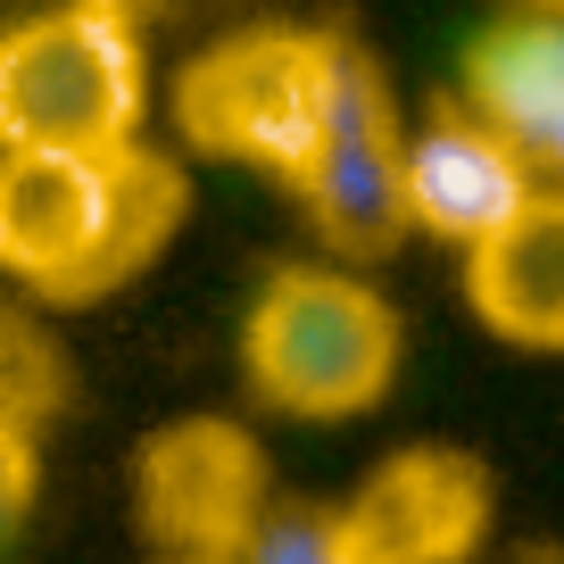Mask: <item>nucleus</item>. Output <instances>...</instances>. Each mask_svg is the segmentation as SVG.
<instances>
[{"instance_id":"nucleus-9","label":"nucleus","mask_w":564,"mask_h":564,"mask_svg":"<svg viewBox=\"0 0 564 564\" xmlns=\"http://www.w3.org/2000/svg\"><path fill=\"white\" fill-rule=\"evenodd\" d=\"M465 108L523 150L531 175L564 192V18L514 9L465 51Z\"/></svg>"},{"instance_id":"nucleus-4","label":"nucleus","mask_w":564,"mask_h":564,"mask_svg":"<svg viewBox=\"0 0 564 564\" xmlns=\"http://www.w3.org/2000/svg\"><path fill=\"white\" fill-rule=\"evenodd\" d=\"M340 34H307V25H258V34L216 42L208 58H192L175 84V124L192 150L300 192L307 166L324 150L333 124V91H340Z\"/></svg>"},{"instance_id":"nucleus-6","label":"nucleus","mask_w":564,"mask_h":564,"mask_svg":"<svg viewBox=\"0 0 564 564\" xmlns=\"http://www.w3.org/2000/svg\"><path fill=\"white\" fill-rule=\"evenodd\" d=\"M141 523L166 564H232V547L265 523L258 448L232 423H175L141 448Z\"/></svg>"},{"instance_id":"nucleus-11","label":"nucleus","mask_w":564,"mask_h":564,"mask_svg":"<svg viewBox=\"0 0 564 564\" xmlns=\"http://www.w3.org/2000/svg\"><path fill=\"white\" fill-rule=\"evenodd\" d=\"M523 9H547V18H564V0H523Z\"/></svg>"},{"instance_id":"nucleus-8","label":"nucleus","mask_w":564,"mask_h":564,"mask_svg":"<svg viewBox=\"0 0 564 564\" xmlns=\"http://www.w3.org/2000/svg\"><path fill=\"white\" fill-rule=\"evenodd\" d=\"M540 199V175L523 166L498 124H481L474 108H441V117L423 124L406 141V208L432 241H457L465 258L490 249L514 216Z\"/></svg>"},{"instance_id":"nucleus-1","label":"nucleus","mask_w":564,"mask_h":564,"mask_svg":"<svg viewBox=\"0 0 564 564\" xmlns=\"http://www.w3.org/2000/svg\"><path fill=\"white\" fill-rule=\"evenodd\" d=\"M183 216V166L159 150H9L0 166V258L51 307L108 300L166 249Z\"/></svg>"},{"instance_id":"nucleus-7","label":"nucleus","mask_w":564,"mask_h":564,"mask_svg":"<svg viewBox=\"0 0 564 564\" xmlns=\"http://www.w3.org/2000/svg\"><path fill=\"white\" fill-rule=\"evenodd\" d=\"M490 523V474L457 448H406L340 507L349 564H465Z\"/></svg>"},{"instance_id":"nucleus-2","label":"nucleus","mask_w":564,"mask_h":564,"mask_svg":"<svg viewBox=\"0 0 564 564\" xmlns=\"http://www.w3.org/2000/svg\"><path fill=\"white\" fill-rule=\"evenodd\" d=\"M150 108L133 0H58L0 42V133L9 150H133Z\"/></svg>"},{"instance_id":"nucleus-10","label":"nucleus","mask_w":564,"mask_h":564,"mask_svg":"<svg viewBox=\"0 0 564 564\" xmlns=\"http://www.w3.org/2000/svg\"><path fill=\"white\" fill-rule=\"evenodd\" d=\"M465 300L514 349H564V192H540L490 249L465 258Z\"/></svg>"},{"instance_id":"nucleus-5","label":"nucleus","mask_w":564,"mask_h":564,"mask_svg":"<svg viewBox=\"0 0 564 564\" xmlns=\"http://www.w3.org/2000/svg\"><path fill=\"white\" fill-rule=\"evenodd\" d=\"M406 141L399 108L382 91V67L349 42L340 58V91H333V124H324V150L300 183L307 225L324 232L333 258H390L399 232H415V208H406Z\"/></svg>"},{"instance_id":"nucleus-3","label":"nucleus","mask_w":564,"mask_h":564,"mask_svg":"<svg viewBox=\"0 0 564 564\" xmlns=\"http://www.w3.org/2000/svg\"><path fill=\"white\" fill-rule=\"evenodd\" d=\"M241 373L274 415L349 423L399 373V316L373 282L340 274V265H282L249 300Z\"/></svg>"}]
</instances>
